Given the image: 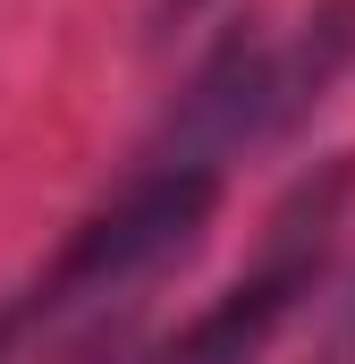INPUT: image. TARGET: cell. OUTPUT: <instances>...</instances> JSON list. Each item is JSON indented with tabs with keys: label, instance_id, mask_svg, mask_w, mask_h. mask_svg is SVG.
Returning <instances> with one entry per match:
<instances>
[{
	"label": "cell",
	"instance_id": "obj_1",
	"mask_svg": "<svg viewBox=\"0 0 355 364\" xmlns=\"http://www.w3.org/2000/svg\"><path fill=\"white\" fill-rule=\"evenodd\" d=\"M347 186H355V161H322V178H305L279 203L263 263L246 279H229L170 348H153L144 364H263L271 339L288 331V314L313 296L330 246H339V203H347Z\"/></svg>",
	"mask_w": 355,
	"mask_h": 364
},
{
	"label": "cell",
	"instance_id": "obj_2",
	"mask_svg": "<svg viewBox=\"0 0 355 364\" xmlns=\"http://www.w3.org/2000/svg\"><path fill=\"white\" fill-rule=\"evenodd\" d=\"M212 203H220V161H203V153H153V170H136V178L119 186L102 212H93L85 229L60 246V263L51 279L26 296V322L34 314H68V305H93V296H110V288H127V279H144L153 263H170L195 246V229L212 220Z\"/></svg>",
	"mask_w": 355,
	"mask_h": 364
},
{
	"label": "cell",
	"instance_id": "obj_3",
	"mask_svg": "<svg viewBox=\"0 0 355 364\" xmlns=\"http://www.w3.org/2000/svg\"><path fill=\"white\" fill-rule=\"evenodd\" d=\"M330 364H355V279L339 296V314H330Z\"/></svg>",
	"mask_w": 355,
	"mask_h": 364
},
{
	"label": "cell",
	"instance_id": "obj_4",
	"mask_svg": "<svg viewBox=\"0 0 355 364\" xmlns=\"http://www.w3.org/2000/svg\"><path fill=\"white\" fill-rule=\"evenodd\" d=\"M17 331H26V296H17V305H9V296H0V348H9V339H17Z\"/></svg>",
	"mask_w": 355,
	"mask_h": 364
},
{
	"label": "cell",
	"instance_id": "obj_5",
	"mask_svg": "<svg viewBox=\"0 0 355 364\" xmlns=\"http://www.w3.org/2000/svg\"><path fill=\"white\" fill-rule=\"evenodd\" d=\"M161 9H203V0H161Z\"/></svg>",
	"mask_w": 355,
	"mask_h": 364
}]
</instances>
